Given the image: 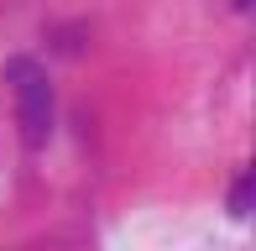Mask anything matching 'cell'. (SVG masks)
I'll return each instance as SVG.
<instances>
[{
  "mask_svg": "<svg viewBox=\"0 0 256 251\" xmlns=\"http://www.w3.org/2000/svg\"><path fill=\"white\" fill-rule=\"evenodd\" d=\"M230 6H236V10H251V0H230Z\"/></svg>",
  "mask_w": 256,
  "mask_h": 251,
  "instance_id": "cell-3",
  "label": "cell"
},
{
  "mask_svg": "<svg viewBox=\"0 0 256 251\" xmlns=\"http://www.w3.org/2000/svg\"><path fill=\"white\" fill-rule=\"evenodd\" d=\"M10 84H16V120H21V142L26 146H48L52 136V84L32 58H10L6 63Z\"/></svg>",
  "mask_w": 256,
  "mask_h": 251,
  "instance_id": "cell-1",
  "label": "cell"
},
{
  "mask_svg": "<svg viewBox=\"0 0 256 251\" xmlns=\"http://www.w3.org/2000/svg\"><path fill=\"white\" fill-rule=\"evenodd\" d=\"M230 214H251V173H240L230 188Z\"/></svg>",
  "mask_w": 256,
  "mask_h": 251,
  "instance_id": "cell-2",
  "label": "cell"
}]
</instances>
